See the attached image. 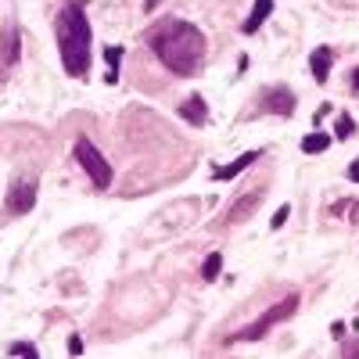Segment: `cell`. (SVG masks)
I'll list each match as a JSON object with an SVG mask.
<instances>
[{
  "label": "cell",
  "mask_w": 359,
  "mask_h": 359,
  "mask_svg": "<svg viewBox=\"0 0 359 359\" xmlns=\"http://www.w3.org/2000/svg\"><path fill=\"white\" fill-rule=\"evenodd\" d=\"M147 43L158 54V62L176 76H194L205 65V33L194 22L169 18L147 36Z\"/></svg>",
  "instance_id": "cell-1"
},
{
  "label": "cell",
  "mask_w": 359,
  "mask_h": 359,
  "mask_svg": "<svg viewBox=\"0 0 359 359\" xmlns=\"http://www.w3.org/2000/svg\"><path fill=\"white\" fill-rule=\"evenodd\" d=\"M57 54L69 76H86L90 72V22L79 0L62 8L57 15Z\"/></svg>",
  "instance_id": "cell-2"
},
{
  "label": "cell",
  "mask_w": 359,
  "mask_h": 359,
  "mask_svg": "<svg viewBox=\"0 0 359 359\" xmlns=\"http://www.w3.org/2000/svg\"><path fill=\"white\" fill-rule=\"evenodd\" d=\"M294 309H298V294H287L284 302H277L273 309H266L255 323H248V327H245V331H237L233 338H226V345H237V341H259V338H266V334L273 331V327H277L280 320H287Z\"/></svg>",
  "instance_id": "cell-3"
},
{
  "label": "cell",
  "mask_w": 359,
  "mask_h": 359,
  "mask_svg": "<svg viewBox=\"0 0 359 359\" xmlns=\"http://www.w3.org/2000/svg\"><path fill=\"white\" fill-rule=\"evenodd\" d=\"M76 162L83 165V172L90 176V184H94L97 191H108V187H111V165H108V158L94 147V140H86V137L76 140Z\"/></svg>",
  "instance_id": "cell-4"
},
{
  "label": "cell",
  "mask_w": 359,
  "mask_h": 359,
  "mask_svg": "<svg viewBox=\"0 0 359 359\" xmlns=\"http://www.w3.org/2000/svg\"><path fill=\"white\" fill-rule=\"evenodd\" d=\"M262 187H248V191H241V194H237V201L226 208V212H223V226H237V223H245V219H252L255 216V208L262 205Z\"/></svg>",
  "instance_id": "cell-5"
},
{
  "label": "cell",
  "mask_w": 359,
  "mask_h": 359,
  "mask_svg": "<svg viewBox=\"0 0 359 359\" xmlns=\"http://www.w3.org/2000/svg\"><path fill=\"white\" fill-rule=\"evenodd\" d=\"M259 108L269 111V115H280V118H291L294 115V94L287 86H266L259 94Z\"/></svg>",
  "instance_id": "cell-6"
},
{
  "label": "cell",
  "mask_w": 359,
  "mask_h": 359,
  "mask_svg": "<svg viewBox=\"0 0 359 359\" xmlns=\"http://www.w3.org/2000/svg\"><path fill=\"white\" fill-rule=\"evenodd\" d=\"M36 205V184L33 180H15L8 191V212L11 216H29Z\"/></svg>",
  "instance_id": "cell-7"
},
{
  "label": "cell",
  "mask_w": 359,
  "mask_h": 359,
  "mask_svg": "<svg viewBox=\"0 0 359 359\" xmlns=\"http://www.w3.org/2000/svg\"><path fill=\"white\" fill-rule=\"evenodd\" d=\"M180 118H184L187 126H205L208 123V104L201 94H191L184 104H180Z\"/></svg>",
  "instance_id": "cell-8"
},
{
  "label": "cell",
  "mask_w": 359,
  "mask_h": 359,
  "mask_svg": "<svg viewBox=\"0 0 359 359\" xmlns=\"http://www.w3.org/2000/svg\"><path fill=\"white\" fill-rule=\"evenodd\" d=\"M331 65H334V50H331V47H316L313 57H309V69H313L316 83H327V76H331Z\"/></svg>",
  "instance_id": "cell-9"
},
{
  "label": "cell",
  "mask_w": 359,
  "mask_h": 359,
  "mask_svg": "<svg viewBox=\"0 0 359 359\" xmlns=\"http://www.w3.org/2000/svg\"><path fill=\"white\" fill-rule=\"evenodd\" d=\"M269 15H273V0H255V4H252V15L245 18V25H241V33H259V25L269 18Z\"/></svg>",
  "instance_id": "cell-10"
},
{
  "label": "cell",
  "mask_w": 359,
  "mask_h": 359,
  "mask_svg": "<svg viewBox=\"0 0 359 359\" xmlns=\"http://www.w3.org/2000/svg\"><path fill=\"white\" fill-rule=\"evenodd\" d=\"M259 155H262V151H245V155H237L230 165L216 169V172H212V180H230V176H237V172H245L252 162H259Z\"/></svg>",
  "instance_id": "cell-11"
},
{
  "label": "cell",
  "mask_w": 359,
  "mask_h": 359,
  "mask_svg": "<svg viewBox=\"0 0 359 359\" xmlns=\"http://www.w3.org/2000/svg\"><path fill=\"white\" fill-rule=\"evenodd\" d=\"M327 147H331V133H320V130L302 140V151H306V155H323Z\"/></svg>",
  "instance_id": "cell-12"
},
{
  "label": "cell",
  "mask_w": 359,
  "mask_h": 359,
  "mask_svg": "<svg viewBox=\"0 0 359 359\" xmlns=\"http://www.w3.org/2000/svg\"><path fill=\"white\" fill-rule=\"evenodd\" d=\"M104 62H108V83L118 79V65H123V47H104Z\"/></svg>",
  "instance_id": "cell-13"
},
{
  "label": "cell",
  "mask_w": 359,
  "mask_h": 359,
  "mask_svg": "<svg viewBox=\"0 0 359 359\" xmlns=\"http://www.w3.org/2000/svg\"><path fill=\"white\" fill-rule=\"evenodd\" d=\"M219 269H223V255L212 252V255L205 259V266H201V280H216V277H219Z\"/></svg>",
  "instance_id": "cell-14"
},
{
  "label": "cell",
  "mask_w": 359,
  "mask_h": 359,
  "mask_svg": "<svg viewBox=\"0 0 359 359\" xmlns=\"http://www.w3.org/2000/svg\"><path fill=\"white\" fill-rule=\"evenodd\" d=\"M352 133H355L352 115H338V123H334V137H338V140H348Z\"/></svg>",
  "instance_id": "cell-15"
},
{
  "label": "cell",
  "mask_w": 359,
  "mask_h": 359,
  "mask_svg": "<svg viewBox=\"0 0 359 359\" xmlns=\"http://www.w3.org/2000/svg\"><path fill=\"white\" fill-rule=\"evenodd\" d=\"M8 352H11V355H29V359H33V355H36V345H33V341H15Z\"/></svg>",
  "instance_id": "cell-16"
},
{
  "label": "cell",
  "mask_w": 359,
  "mask_h": 359,
  "mask_svg": "<svg viewBox=\"0 0 359 359\" xmlns=\"http://www.w3.org/2000/svg\"><path fill=\"white\" fill-rule=\"evenodd\" d=\"M287 216H291V205H280L277 212H273V219H269V226H273V230H280V226L287 223Z\"/></svg>",
  "instance_id": "cell-17"
},
{
  "label": "cell",
  "mask_w": 359,
  "mask_h": 359,
  "mask_svg": "<svg viewBox=\"0 0 359 359\" xmlns=\"http://www.w3.org/2000/svg\"><path fill=\"white\" fill-rule=\"evenodd\" d=\"M69 352H72V355H79V352H83V338H79V334H72V338H69Z\"/></svg>",
  "instance_id": "cell-18"
},
{
  "label": "cell",
  "mask_w": 359,
  "mask_h": 359,
  "mask_svg": "<svg viewBox=\"0 0 359 359\" xmlns=\"http://www.w3.org/2000/svg\"><path fill=\"white\" fill-rule=\"evenodd\" d=\"M345 176L352 180V184H359V158H355V162H352V165L345 169Z\"/></svg>",
  "instance_id": "cell-19"
},
{
  "label": "cell",
  "mask_w": 359,
  "mask_h": 359,
  "mask_svg": "<svg viewBox=\"0 0 359 359\" xmlns=\"http://www.w3.org/2000/svg\"><path fill=\"white\" fill-rule=\"evenodd\" d=\"M352 90L359 94V69H352Z\"/></svg>",
  "instance_id": "cell-20"
},
{
  "label": "cell",
  "mask_w": 359,
  "mask_h": 359,
  "mask_svg": "<svg viewBox=\"0 0 359 359\" xmlns=\"http://www.w3.org/2000/svg\"><path fill=\"white\" fill-rule=\"evenodd\" d=\"M151 8H158V0H147V4H144V11H151Z\"/></svg>",
  "instance_id": "cell-21"
}]
</instances>
